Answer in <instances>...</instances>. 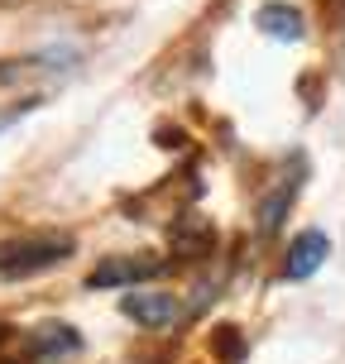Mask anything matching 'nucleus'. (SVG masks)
I'll return each mask as SVG.
<instances>
[{"label":"nucleus","instance_id":"f257e3e1","mask_svg":"<svg viewBox=\"0 0 345 364\" xmlns=\"http://www.w3.org/2000/svg\"><path fill=\"white\" fill-rule=\"evenodd\" d=\"M73 255V240L68 235H15L0 240V278H29L63 264Z\"/></svg>","mask_w":345,"mask_h":364},{"label":"nucleus","instance_id":"f03ea898","mask_svg":"<svg viewBox=\"0 0 345 364\" xmlns=\"http://www.w3.org/2000/svg\"><path fill=\"white\" fill-rule=\"evenodd\" d=\"M125 316L139 321V326H149V331H164V326L178 321V297H168V292H129Z\"/></svg>","mask_w":345,"mask_h":364},{"label":"nucleus","instance_id":"7ed1b4c3","mask_svg":"<svg viewBox=\"0 0 345 364\" xmlns=\"http://www.w3.org/2000/svg\"><path fill=\"white\" fill-rule=\"evenodd\" d=\"M327 235H322V230H307V235H297L292 240V250H288V264H283V273H288L292 283H297V278H312V273L322 269V264H327Z\"/></svg>","mask_w":345,"mask_h":364},{"label":"nucleus","instance_id":"20e7f679","mask_svg":"<svg viewBox=\"0 0 345 364\" xmlns=\"http://www.w3.org/2000/svg\"><path fill=\"white\" fill-rule=\"evenodd\" d=\"M149 273H159L154 259H106V264H96L91 269V288H125V283H139Z\"/></svg>","mask_w":345,"mask_h":364},{"label":"nucleus","instance_id":"39448f33","mask_svg":"<svg viewBox=\"0 0 345 364\" xmlns=\"http://www.w3.org/2000/svg\"><path fill=\"white\" fill-rule=\"evenodd\" d=\"M259 29L273 38H297L302 34V15L292 10V5H264L259 10Z\"/></svg>","mask_w":345,"mask_h":364},{"label":"nucleus","instance_id":"423d86ee","mask_svg":"<svg viewBox=\"0 0 345 364\" xmlns=\"http://www.w3.org/2000/svg\"><path fill=\"white\" fill-rule=\"evenodd\" d=\"M82 341H77L73 326H43L34 331V350L38 355H48V360H58V355H68V350H77Z\"/></svg>","mask_w":345,"mask_h":364},{"label":"nucleus","instance_id":"0eeeda50","mask_svg":"<svg viewBox=\"0 0 345 364\" xmlns=\"http://www.w3.org/2000/svg\"><path fill=\"white\" fill-rule=\"evenodd\" d=\"M0 336H5V326H0Z\"/></svg>","mask_w":345,"mask_h":364}]
</instances>
